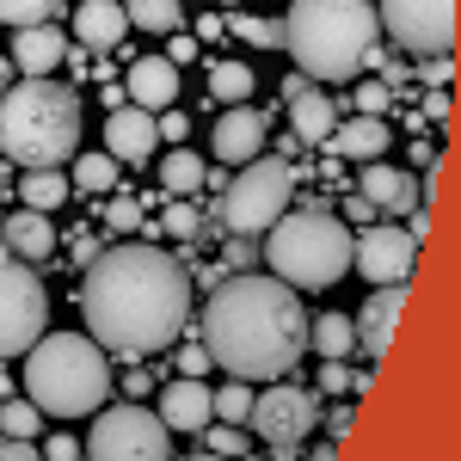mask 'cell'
I'll return each instance as SVG.
<instances>
[{
	"instance_id": "obj_1",
	"label": "cell",
	"mask_w": 461,
	"mask_h": 461,
	"mask_svg": "<svg viewBox=\"0 0 461 461\" xmlns=\"http://www.w3.org/2000/svg\"><path fill=\"white\" fill-rule=\"evenodd\" d=\"M86 339L99 351L142 363L167 351L191 314V277L167 247H105L80 284Z\"/></svg>"
},
{
	"instance_id": "obj_2",
	"label": "cell",
	"mask_w": 461,
	"mask_h": 461,
	"mask_svg": "<svg viewBox=\"0 0 461 461\" xmlns=\"http://www.w3.org/2000/svg\"><path fill=\"white\" fill-rule=\"evenodd\" d=\"M203 351L234 382H277L308 351V314L302 295L277 284L271 271H240L210 295L203 308Z\"/></svg>"
},
{
	"instance_id": "obj_3",
	"label": "cell",
	"mask_w": 461,
	"mask_h": 461,
	"mask_svg": "<svg viewBox=\"0 0 461 461\" xmlns=\"http://www.w3.org/2000/svg\"><path fill=\"white\" fill-rule=\"evenodd\" d=\"M277 32L308 80H351L382 43L369 0H295Z\"/></svg>"
},
{
	"instance_id": "obj_4",
	"label": "cell",
	"mask_w": 461,
	"mask_h": 461,
	"mask_svg": "<svg viewBox=\"0 0 461 461\" xmlns=\"http://www.w3.org/2000/svg\"><path fill=\"white\" fill-rule=\"evenodd\" d=\"M0 154L13 167H68L80 154V93L50 74L0 93Z\"/></svg>"
},
{
	"instance_id": "obj_5",
	"label": "cell",
	"mask_w": 461,
	"mask_h": 461,
	"mask_svg": "<svg viewBox=\"0 0 461 461\" xmlns=\"http://www.w3.org/2000/svg\"><path fill=\"white\" fill-rule=\"evenodd\" d=\"M111 393V363L86 332H43L25 351V400L43 419L99 412Z\"/></svg>"
},
{
	"instance_id": "obj_6",
	"label": "cell",
	"mask_w": 461,
	"mask_h": 461,
	"mask_svg": "<svg viewBox=\"0 0 461 461\" xmlns=\"http://www.w3.org/2000/svg\"><path fill=\"white\" fill-rule=\"evenodd\" d=\"M265 265L289 289H326L351 271V228L326 210H284L265 228Z\"/></svg>"
},
{
	"instance_id": "obj_7",
	"label": "cell",
	"mask_w": 461,
	"mask_h": 461,
	"mask_svg": "<svg viewBox=\"0 0 461 461\" xmlns=\"http://www.w3.org/2000/svg\"><path fill=\"white\" fill-rule=\"evenodd\" d=\"M289 197H295V173H289L284 160L258 154V160H247V167L234 173V185L221 191V203H215V221H221L228 234L252 240V234H265V228H271V221L289 210Z\"/></svg>"
},
{
	"instance_id": "obj_8",
	"label": "cell",
	"mask_w": 461,
	"mask_h": 461,
	"mask_svg": "<svg viewBox=\"0 0 461 461\" xmlns=\"http://www.w3.org/2000/svg\"><path fill=\"white\" fill-rule=\"evenodd\" d=\"M173 430L160 425V412H148L136 400L105 406L99 425L86 437V461H173Z\"/></svg>"
},
{
	"instance_id": "obj_9",
	"label": "cell",
	"mask_w": 461,
	"mask_h": 461,
	"mask_svg": "<svg viewBox=\"0 0 461 461\" xmlns=\"http://www.w3.org/2000/svg\"><path fill=\"white\" fill-rule=\"evenodd\" d=\"M50 326V295L25 258H0V357H25Z\"/></svg>"
},
{
	"instance_id": "obj_10",
	"label": "cell",
	"mask_w": 461,
	"mask_h": 461,
	"mask_svg": "<svg viewBox=\"0 0 461 461\" xmlns=\"http://www.w3.org/2000/svg\"><path fill=\"white\" fill-rule=\"evenodd\" d=\"M375 25L400 43V50H412L419 62H449V50H456V0H382V13H375Z\"/></svg>"
},
{
	"instance_id": "obj_11",
	"label": "cell",
	"mask_w": 461,
	"mask_h": 461,
	"mask_svg": "<svg viewBox=\"0 0 461 461\" xmlns=\"http://www.w3.org/2000/svg\"><path fill=\"white\" fill-rule=\"evenodd\" d=\"M314 419H320V406H314V393H308V388L252 393V412H247V425L258 430V443H271V456H277V461L302 456V443H308Z\"/></svg>"
},
{
	"instance_id": "obj_12",
	"label": "cell",
	"mask_w": 461,
	"mask_h": 461,
	"mask_svg": "<svg viewBox=\"0 0 461 461\" xmlns=\"http://www.w3.org/2000/svg\"><path fill=\"white\" fill-rule=\"evenodd\" d=\"M351 265L369 277V284H406L412 277V265H419V240L406 234V228H369L363 240H351Z\"/></svg>"
},
{
	"instance_id": "obj_13",
	"label": "cell",
	"mask_w": 461,
	"mask_h": 461,
	"mask_svg": "<svg viewBox=\"0 0 461 461\" xmlns=\"http://www.w3.org/2000/svg\"><path fill=\"white\" fill-rule=\"evenodd\" d=\"M400 308H406V284H382L369 302H363V314L351 320L357 332V351L369 357V363H382V351L393 345V326H400Z\"/></svg>"
},
{
	"instance_id": "obj_14",
	"label": "cell",
	"mask_w": 461,
	"mask_h": 461,
	"mask_svg": "<svg viewBox=\"0 0 461 461\" xmlns=\"http://www.w3.org/2000/svg\"><path fill=\"white\" fill-rule=\"evenodd\" d=\"M210 148H215L221 167H247V160H258V154H265V117L247 111V105H228L221 117H215V130H210Z\"/></svg>"
},
{
	"instance_id": "obj_15",
	"label": "cell",
	"mask_w": 461,
	"mask_h": 461,
	"mask_svg": "<svg viewBox=\"0 0 461 461\" xmlns=\"http://www.w3.org/2000/svg\"><path fill=\"white\" fill-rule=\"evenodd\" d=\"M154 142H160V130H154V111H111L105 117V154L117 160V167H142L148 154H154Z\"/></svg>"
},
{
	"instance_id": "obj_16",
	"label": "cell",
	"mask_w": 461,
	"mask_h": 461,
	"mask_svg": "<svg viewBox=\"0 0 461 461\" xmlns=\"http://www.w3.org/2000/svg\"><path fill=\"white\" fill-rule=\"evenodd\" d=\"M130 99L136 111H173L178 105V62L173 56H136L130 62Z\"/></svg>"
},
{
	"instance_id": "obj_17",
	"label": "cell",
	"mask_w": 461,
	"mask_h": 461,
	"mask_svg": "<svg viewBox=\"0 0 461 461\" xmlns=\"http://www.w3.org/2000/svg\"><path fill=\"white\" fill-rule=\"evenodd\" d=\"M357 197H369L375 210H388V215H406L412 203H419V178L400 173V167H388V160H363Z\"/></svg>"
},
{
	"instance_id": "obj_18",
	"label": "cell",
	"mask_w": 461,
	"mask_h": 461,
	"mask_svg": "<svg viewBox=\"0 0 461 461\" xmlns=\"http://www.w3.org/2000/svg\"><path fill=\"white\" fill-rule=\"evenodd\" d=\"M332 154H345V160H382L393 148V130H388V117H345V123H332Z\"/></svg>"
},
{
	"instance_id": "obj_19",
	"label": "cell",
	"mask_w": 461,
	"mask_h": 461,
	"mask_svg": "<svg viewBox=\"0 0 461 461\" xmlns=\"http://www.w3.org/2000/svg\"><path fill=\"white\" fill-rule=\"evenodd\" d=\"M0 247L13 252V258H25V265H37V258L56 252V228H50L43 210H13L0 221Z\"/></svg>"
},
{
	"instance_id": "obj_20",
	"label": "cell",
	"mask_w": 461,
	"mask_h": 461,
	"mask_svg": "<svg viewBox=\"0 0 461 461\" xmlns=\"http://www.w3.org/2000/svg\"><path fill=\"white\" fill-rule=\"evenodd\" d=\"M160 425L167 430H203L210 425V388L197 375H173L160 393Z\"/></svg>"
},
{
	"instance_id": "obj_21",
	"label": "cell",
	"mask_w": 461,
	"mask_h": 461,
	"mask_svg": "<svg viewBox=\"0 0 461 461\" xmlns=\"http://www.w3.org/2000/svg\"><path fill=\"white\" fill-rule=\"evenodd\" d=\"M68 56V37L56 32V25H25V32L13 37V68L37 80V74H56V62Z\"/></svg>"
},
{
	"instance_id": "obj_22",
	"label": "cell",
	"mask_w": 461,
	"mask_h": 461,
	"mask_svg": "<svg viewBox=\"0 0 461 461\" xmlns=\"http://www.w3.org/2000/svg\"><path fill=\"white\" fill-rule=\"evenodd\" d=\"M123 32H130V19H123L117 0H80V13H74V37H80L86 50H117Z\"/></svg>"
},
{
	"instance_id": "obj_23",
	"label": "cell",
	"mask_w": 461,
	"mask_h": 461,
	"mask_svg": "<svg viewBox=\"0 0 461 461\" xmlns=\"http://www.w3.org/2000/svg\"><path fill=\"white\" fill-rule=\"evenodd\" d=\"M289 123H295V142H326L332 136V123H339V105L314 93V86H302L295 99H289Z\"/></svg>"
},
{
	"instance_id": "obj_24",
	"label": "cell",
	"mask_w": 461,
	"mask_h": 461,
	"mask_svg": "<svg viewBox=\"0 0 461 461\" xmlns=\"http://www.w3.org/2000/svg\"><path fill=\"white\" fill-rule=\"evenodd\" d=\"M68 173H62V167H25V178H19V197H25V210H62V203H68Z\"/></svg>"
},
{
	"instance_id": "obj_25",
	"label": "cell",
	"mask_w": 461,
	"mask_h": 461,
	"mask_svg": "<svg viewBox=\"0 0 461 461\" xmlns=\"http://www.w3.org/2000/svg\"><path fill=\"white\" fill-rule=\"evenodd\" d=\"M308 345H314L320 357H332V363H345V357L357 351V332H351L345 314H320V320H308Z\"/></svg>"
},
{
	"instance_id": "obj_26",
	"label": "cell",
	"mask_w": 461,
	"mask_h": 461,
	"mask_svg": "<svg viewBox=\"0 0 461 461\" xmlns=\"http://www.w3.org/2000/svg\"><path fill=\"white\" fill-rule=\"evenodd\" d=\"M160 185H167L173 197H191L197 185H210V167H203L191 148H173V154L160 160Z\"/></svg>"
},
{
	"instance_id": "obj_27",
	"label": "cell",
	"mask_w": 461,
	"mask_h": 461,
	"mask_svg": "<svg viewBox=\"0 0 461 461\" xmlns=\"http://www.w3.org/2000/svg\"><path fill=\"white\" fill-rule=\"evenodd\" d=\"M68 185H74V191H111V185H117V160H111L105 148L74 154V160H68Z\"/></svg>"
},
{
	"instance_id": "obj_28",
	"label": "cell",
	"mask_w": 461,
	"mask_h": 461,
	"mask_svg": "<svg viewBox=\"0 0 461 461\" xmlns=\"http://www.w3.org/2000/svg\"><path fill=\"white\" fill-rule=\"evenodd\" d=\"M117 6H123V19H130L136 32H173L178 19H185L178 0H117Z\"/></svg>"
},
{
	"instance_id": "obj_29",
	"label": "cell",
	"mask_w": 461,
	"mask_h": 461,
	"mask_svg": "<svg viewBox=\"0 0 461 461\" xmlns=\"http://www.w3.org/2000/svg\"><path fill=\"white\" fill-rule=\"evenodd\" d=\"M210 93L221 99V105L252 99V68H247V62H215V68H210Z\"/></svg>"
},
{
	"instance_id": "obj_30",
	"label": "cell",
	"mask_w": 461,
	"mask_h": 461,
	"mask_svg": "<svg viewBox=\"0 0 461 461\" xmlns=\"http://www.w3.org/2000/svg\"><path fill=\"white\" fill-rule=\"evenodd\" d=\"M247 412H252V388L247 382L210 388V419H221V425H247Z\"/></svg>"
},
{
	"instance_id": "obj_31",
	"label": "cell",
	"mask_w": 461,
	"mask_h": 461,
	"mask_svg": "<svg viewBox=\"0 0 461 461\" xmlns=\"http://www.w3.org/2000/svg\"><path fill=\"white\" fill-rule=\"evenodd\" d=\"M37 425H43V412H37L32 400H6V406H0V430H6V443H32Z\"/></svg>"
},
{
	"instance_id": "obj_32",
	"label": "cell",
	"mask_w": 461,
	"mask_h": 461,
	"mask_svg": "<svg viewBox=\"0 0 461 461\" xmlns=\"http://www.w3.org/2000/svg\"><path fill=\"white\" fill-rule=\"evenodd\" d=\"M56 6H62V0H0V25H13V32H25V25H50Z\"/></svg>"
},
{
	"instance_id": "obj_33",
	"label": "cell",
	"mask_w": 461,
	"mask_h": 461,
	"mask_svg": "<svg viewBox=\"0 0 461 461\" xmlns=\"http://www.w3.org/2000/svg\"><path fill=\"white\" fill-rule=\"evenodd\" d=\"M105 221H111V234H136V228H142V203H136V197H111Z\"/></svg>"
},
{
	"instance_id": "obj_34",
	"label": "cell",
	"mask_w": 461,
	"mask_h": 461,
	"mask_svg": "<svg viewBox=\"0 0 461 461\" xmlns=\"http://www.w3.org/2000/svg\"><path fill=\"white\" fill-rule=\"evenodd\" d=\"M167 234H173V240H197V234H203V215L173 197V210H167Z\"/></svg>"
},
{
	"instance_id": "obj_35",
	"label": "cell",
	"mask_w": 461,
	"mask_h": 461,
	"mask_svg": "<svg viewBox=\"0 0 461 461\" xmlns=\"http://www.w3.org/2000/svg\"><path fill=\"white\" fill-rule=\"evenodd\" d=\"M203 443H210V456H240L247 449L240 425H203Z\"/></svg>"
},
{
	"instance_id": "obj_36",
	"label": "cell",
	"mask_w": 461,
	"mask_h": 461,
	"mask_svg": "<svg viewBox=\"0 0 461 461\" xmlns=\"http://www.w3.org/2000/svg\"><path fill=\"white\" fill-rule=\"evenodd\" d=\"M234 32L247 37V43H258V50H271V43H284V32H277L271 19H234Z\"/></svg>"
},
{
	"instance_id": "obj_37",
	"label": "cell",
	"mask_w": 461,
	"mask_h": 461,
	"mask_svg": "<svg viewBox=\"0 0 461 461\" xmlns=\"http://www.w3.org/2000/svg\"><path fill=\"white\" fill-rule=\"evenodd\" d=\"M320 393H351V369L332 363V357H320Z\"/></svg>"
},
{
	"instance_id": "obj_38",
	"label": "cell",
	"mask_w": 461,
	"mask_h": 461,
	"mask_svg": "<svg viewBox=\"0 0 461 461\" xmlns=\"http://www.w3.org/2000/svg\"><path fill=\"white\" fill-rule=\"evenodd\" d=\"M351 105L363 111V117H382V105H388V86H382V80H375V86H357Z\"/></svg>"
},
{
	"instance_id": "obj_39",
	"label": "cell",
	"mask_w": 461,
	"mask_h": 461,
	"mask_svg": "<svg viewBox=\"0 0 461 461\" xmlns=\"http://www.w3.org/2000/svg\"><path fill=\"white\" fill-rule=\"evenodd\" d=\"M43 461H80V437H50L43 443Z\"/></svg>"
},
{
	"instance_id": "obj_40",
	"label": "cell",
	"mask_w": 461,
	"mask_h": 461,
	"mask_svg": "<svg viewBox=\"0 0 461 461\" xmlns=\"http://www.w3.org/2000/svg\"><path fill=\"white\" fill-rule=\"evenodd\" d=\"M154 130H160L167 142H178V148H185V130H191V123H185V111H167V117H154Z\"/></svg>"
},
{
	"instance_id": "obj_41",
	"label": "cell",
	"mask_w": 461,
	"mask_h": 461,
	"mask_svg": "<svg viewBox=\"0 0 461 461\" xmlns=\"http://www.w3.org/2000/svg\"><path fill=\"white\" fill-rule=\"evenodd\" d=\"M178 369H185V375H203V369H210V351H203V345H185V351H178Z\"/></svg>"
},
{
	"instance_id": "obj_42",
	"label": "cell",
	"mask_w": 461,
	"mask_h": 461,
	"mask_svg": "<svg viewBox=\"0 0 461 461\" xmlns=\"http://www.w3.org/2000/svg\"><path fill=\"white\" fill-rule=\"evenodd\" d=\"M123 393H130V400H136V393H154V375H148V369H130V382H123Z\"/></svg>"
},
{
	"instance_id": "obj_43",
	"label": "cell",
	"mask_w": 461,
	"mask_h": 461,
	"mask_svg": "<svg viewBox=\"0 0 461 461\" xmlns=\"http://www.w3.org/2000/svg\"><path fill=\"white\" fill-rule=\"evenodd\" d=\"M0 461H43L32 443H0Z\"/></svg>"
},
{
	"instance_id": "obj_44",
	"label": "cell",
	"mask_w": 461,
	"mask_h": 461,
	"mask_svg": "<svg viewBox=\"0 0 461 461\" xmlns=\"http://www.w3.org/2000/svg\"><path fill=\"white\" fill-rule=\"evenodd\" d=\"M99 258V240H86V234H74V265H93Z\"/></svg>"
},
{
	"instance_id": "obj_45",
	"label": "cell",
	"mask_w": 461,
	"mask_h": 461,
	"mask_svg": "<svg viewBox=\"0 0 461 461\" xmlns=\"http://www.w3.org/2000/svg\"><path fill=\"white\" fill-rule=\"evenodd\" d=\"M185 461H234V456H210V449H203V456H185Z\"/></svg>"
},
{
	"instance_id": "obj_46",
	"label": "cell",
	"mask_w": 461,
	"mask_h": 461,
	"mask_svg": "<svg viewBox=\"0 0 461 461\" xmlns=\"http://www.w3.org/2000/svg\"><path fill=\"white\" fill-rule=\"evenodd\" d=\"M221 6H234V0H221Z\"/></svg>"
}]
</instances>
